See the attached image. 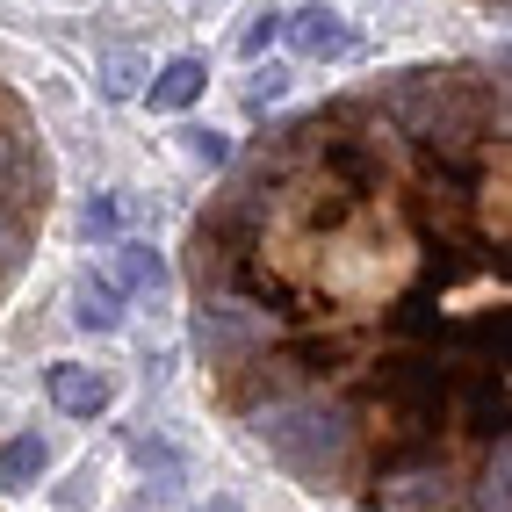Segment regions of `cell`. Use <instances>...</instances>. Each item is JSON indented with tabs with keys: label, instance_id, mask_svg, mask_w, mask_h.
Segmentation results:
<instances>
[{
	"label": "cell",
	"instance_id": "8fae6325",
	"mask_svg": "<svg viewBox=\"0 0 512 512\" xmlns=\"http://www.w3.org/2000/svg\"><path fill=\"white\" fill-rule=\"evenodd\" d=\"M87 231H116V202H94V210H87Z\"/></svg>",
	"mask_w": 512,
	"mask_h": 512
},
{
	"label": "cell",
	"instance_id": "3957f363",
	"mask_svg": "<svg viewBox=\"0 0 512 512\" xmlns=\"http://www.w3.org/2000/svg\"><path fill=\"white\" fill-rule=\"evenodd\" d=\"M44 390H51V404L65 419H94V412H109V404H116V383L101 368H80V361H58L44 375Z\"/></svg>",
	"mask_w": 512,
	"mask_h": 512
},
{
	"label": "cell",
	"instance_id": "52a82bcc",
	"mask_svg": "<svg viewBox=\"0 0 512 512\" xmlns=\"http://www.w3.org/2000/svg\"><path fill=\"white\" fill-rule=\"evenodd\" d=\"M202 87H210V65H202V58H174V65L152 73V109H188Z\"/></svg>",
	"mask_w": 512,
	"mask_h": 512
},
{
	"label": "cell",
	"instance_id": "5b68a950",
	"mask_svg": "<svg viewBox=\"0 0 512 512\" xmlns=\"http://www.w3.org/2000/svg\"><path fill=\"white\" fill-rule=\"evenodd\" d=\"M73 303H80L73 318H80L87 332H116V325H123V289H116L109 275H94V267L73 282Z\"/></svg>",
	"mask_w": 512,
	"mask_h": 512
},
{
	"label": "cell",
	"instance_id": "30bf717a",
	"mask_svg": "<svg viewBox=\"0 0 512 512\" xmlns=\"http://www.w3.org/2000/svg\"><path fill=\"white\" fill-rule=\"evenodd\" d=\"M275 29H282V15H253V29H246V58L267 51V37H275Z\"/></svg>",
	"mask_w": 512,
	"mask_h": 512
},
{
	"label": "cell",
	"instance_id": "6da1fadb",
	"mask_svg": "<svg viewBox=\"0 0 512 512\" xmlns=\"http://www.w3.org/2000/svg\"><path fill=\"white\" fill-rule=\"evenodd\" d=\"M210 404L354 512H505V65L361 80L188 224Z\"/></svg>",
	"mask_w": 512,
	"mask_h": 512
},
{
	"label": "cell",
	"instance_id": "277c9868",
	"mask_svg": "<svg viewBox=\"0 0 512 512\" xmlns=\"http://www.w3.org/2000/svg\"><path fill=\"white\" fill-rule=\"evenodd\" d=\"M289 44L303 51V58H354V22L339 15V8H296L289 15Z\"/></svg>",
	"mask_w": 512,
	"mask_h": 512
},
{
	"label": "cell",
	"instance_id": "7c38bea8",
	"mask_svg": "<svg viewBox=\"0 0 512 512\" xmlns=\"http://www.w3.org/2000/svg\"><path fill=\"white\" fill-rule=\"evenodd\" d=\"M484 8H505V0H484Z\"/></svg>",
	"mask_w": 512,
	"mask_h": 512
},
{
	"label": "cell",
	"instance_id": "8992f818",
	"mask_svg": "<svg viewBox=\"0 0 512 512\" xmlns=\"http://www.w3.org/2000/svg\"><path fill=\"white\" fill-rule=\"evenodd\" d=\"M44 469H51V448L37 433H15L8 448H0V491H37Z\"/></svg>",
	"mask_w": 512,
	"mask_h": 512
},
{
	"label": "cell",
	"instance_id": "7a4b0ae2",
	"mask_svg": "<svg viewBox=\"0 0 512 512\" xmlns=\"http://www.w3.org/2000/svg\"><path fill=\"white\" fill-rule=\"evenodd\" d=\"M51 195H58V166L44 145V123L0 80V303L15 296L22 267L37 260V238L51 224Z\"/></svg>",
	"mask_w": 512,
	"mask_h": 512
},
{
	"label": "cell",
	"instance_id": "ba28073f",
	"mask_svg": "<svg viewBox=\"0 0 512 512\" xmlns=\"http://www.w3.org/2000/svg\"><path fill=\"white\" fill-rule=\"evenodd\" d=\"M116 289H145V282H159V260H152V246H116V275H109Z\"/></svg>",
	"mask_w": 512,
	"mask_h": 512
},
{
	"label": "cell",
	"instance_id": "9c48e42d",
	"mask_svg": "<svg viewBox=\"0 0 512 512\" xmlns=\"http://www.w3.org/2000/svg\"><path fill=\"white\" fill-rule=\"evenodd\" d=\"M188 152L217 166V159H224V138H217V130H188Z\"/></svg>",
	"mask_w": 512,
	"mask_h": 512
}]
</instances>
